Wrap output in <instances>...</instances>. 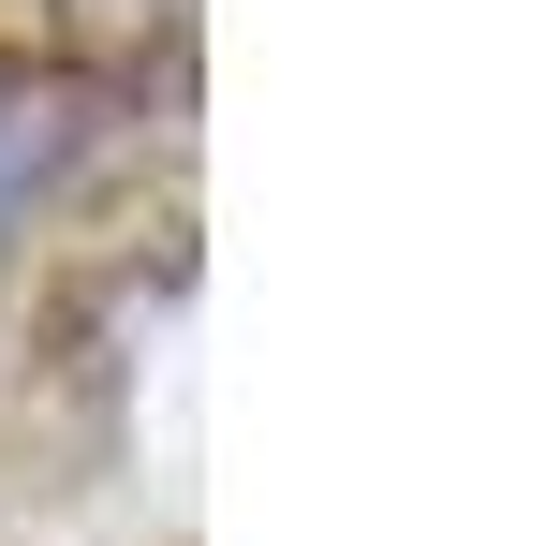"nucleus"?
<instances>
[{
    "label": "nucleus",
    "instance_id": "nucleus-1",
    "mask_svg": "<svg viewBox=\"0 0 560 546\" xmlns=\"http://www.w3.org/2000/svg\"><path fill=\"white\" fill-rule=\"evenodd\" d=\"M74 148H89V89L74 74H0V252H15V222L59 193Z\"/></svg>",
    "mask_w": 560,
    "mask_h": 546
}]
</instances>
